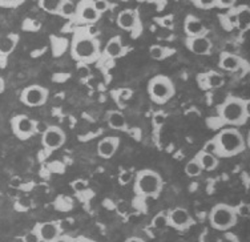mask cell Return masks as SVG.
Segmentation results:
<instances>
[{"label":"cell","mask_w":250,"mask_h":242,"mask_svg":"<svg viewBox=\"0 0 250 242\" xmlns=\"http://www.w3.org/2000/svg\"><path fill=\"white\" fill-rule=\"evenodd\" d=\"M71 55L79 64H92L100 58V41L96 36L88 34L87 29H80L73 34Z\"/></svg>","instance_id":"1"},{"label":"cell","mask_w":250,"mask_h":242,"mask_svg":"<svg viewBox=\"0 0 250 242\" xmlns=\"http://www.w3.org/2000/svg\"><path fill=\"white\" fill-rule=\"evenodd\" d=\"M217 159H229L241 155L246 149V142L244 136L236 128H225L217 133L212 139Z\"/></svg>","instance_id":"2"},{"label":"cell","mask_w":250,"mask_h":242,"mask_svg":"<svg viewBox=\"0 0 250 242\" xmlns=\"http://www.w3.org/2000/svg\"><path fill=\"white\" fill-rule=\"evenodd\" d=\"M218 120L230 128L246 124L249 119V101L237 96H230L217 108Z\"/></svg>","instance_id":"3"},{"label":"cell","mask_w":250,"mask_h":242,"mask_svg":"<svg viewBox=\"0 0 250 242\" xmlns=\"http://www.w3.org/2000/svg\"><path fill=\"white\" fill-rule=\"evenodd\" d=\"M164 181L159 172L153 169H141L135 176L133 190L143 199H156L163 190Z\"/></svg>","instance_id":"4"},{"label":"cell","mask_w":250,"mask_h":242,"mask_svg":"<svg viewBox=\"0 0 250 242\" xmlns=\"http://www.w3.org/2000/svg\"><path fill=\"white\" fill-rule=\"evenodd\" d=\"M236 210L234 206L228 203H217L209 213V223L213 230L217 232H226L237 223Z\"/></svg>","instance_id":"5"},{"label":"cell","mask_w":250,"mask_h":242,"mask_svg":"<svg viewBox=\"0 0 250 242\" xmlns=\"http://www.w3.org/2000/svg\"><path fill=\"white\" fill-rule=\"evenodd\" d=\"M176 88L172 80L164 75H157L153 79H150L148 82V95L150 100L159 105L167 104V102L174 96Z\"/></svg>","instance_id":"6"},{"label":"cell","mask_w":250,"mask_h":242,"mask_svg":"<svg viewBox=\"0 0 250 242\" xmlns=\"http://www.w3.org/2000/svg\"><path fill=\"white\" fill-rule=\"evenodd\" d=\"M116 23L123 31L130 32L133 38H137L143 31V24H141L139 11L137 10L126 8V10L120 11L119 15H117Z\"/></svg>","instance_id":"7"},{"label":"cell","mask_w":250,"mask_h":242,"mask_svg":"<svg viewBox=\"0 0 250 242\" xmlns=\"http://www.w3.org/2000/svg\"><path fill=\"white\" fill-rule=\"evenodd\" d=\"M48 89L42 85H29L20 93V101L31 108H38L44 105L48 100Z\"/></svg>","instance_id":"8"},{"label":"cell","mask_w":250,"mask_h":242,"mask_svg":"<svg viewBox=\"0 0 250 242\" xmlns=\"http://www.w3.org/2000/svg\"><path fill=\"white\" fill-rule=\"evenodd\" d=\"M35 124L36 121L32 120L27 115H18L11 119V129L14 132V135L21 141L28 140L32 136L36 135Z\"/></svg>","instance_id":"9"},{"label":"cell","mask_w":250,"mask_h":242,"mask_svg":"<svg viewBox=\"0 0 250 242\" xmlns=\"http://www.w3.org/2000/svg\"><path fill=\"white\" fill-rule=\"evenodd\" d=\"M65 139H67L65 133L60 126L49 125L48 129L42 135V144H43L44 149L53 152L65 144Z\"/></svg>","instance_id":"10"},{"label":"cell","mask_w":250,"mask_h":242,"mask_svg":"<svg viewBox=\"0 0 250 242\" xmlns=\"http://www.w3.org/2000/svg\"><path fill=\"white\" fill-rule=\"evenodd\" d=\"M168 221L169 226L176 230H187L194 223L192 214L185 208H174L169 210Z\"/></svg>","instance_id":"11"},{"label":"cell","mask_w":250,"mask_h":242,"mask_svg":"<svg viewBox=\"0 0 250 242\" xmlns=\"http://www.w3.org/2000/svg\"><path fill=\"white\" fill-rule=\"evenodd\" d=\"M40 242H52L62 236V223L59 221H45L35 225Z\"/></svg>","instance_id":"12"},{"label":"cell","mask_w":250,"mask_h":242,"mask_svg":"<svg viewBox=\"0 0 250 242\" xmlns=\"http://www.w3.org/2000/svg\"><path fill=\"white\" fill-rule=\"evenodd\" d=\"M100 19V15L97 14L96 10L93 8L92 1L89 0H84L76 4V15H75V20L77 23H83V24H95L97 20Z\"/></svg>","instance_id":"13"},{"label":"cell","mask_w":250,"mask_h":242,"mask_svg":"<svg viewBox=\"0 0 250 242\" xmlns=\"http://www.w3.org/2000/svg\"><path fill=\"white\" fill-rule=\"evenodd\" d=\"M187 48L194 55L198 56H205L212 52L213 44L212 40L208 36H200V38H187L185 40Z\"/></svg>","instance_id":"14"},{"label":"cell","mask_w":250,"mask_h":242,"mask_svg":"<svg viewBox=\"0 0 250 242\" xmlns=\"http://www.w3.org/2000/svg\"><path fill=\"white\" fill-rule=\"evenodd\" d=\"M184 31L187 34V38H200V36H208V29L204 25L201 19H198L194 15H188L184 20Z\"/></svg>","instance_id":"15"},{"label":"cell","mask_w":250,"mask_h":242,"mask_svg":"<svg viewBox=\"0 0 250 242\" xmlns=\"http://www.w3.org/2000/svg\"><path fill=\"white\" fill-rule=\"evenodd\" d=\"M197 82L202 89H217L225 84V76L216 71H209L197 75Z\"/></svg>","instance_id":"16"},{"label":"cell","mask_w":250,"mask_h":242,"mask_svg":"<svg viewBox=\"0 0 250 242\" xmlns=\"http://www.w3.org/2000/svg\"><path fill=\"white\" fill-rule=\"evenodd\" d=\"M119 145H120L119 137H116V136L104 137L97 144V155L100 156L101 159H111L119 149Z\"/></svg>","instance_id":"17"},{"label":"cell","mask_w":250,"mask_h":242,"mask_svg":"<svg viewBox=\"0 0 250 242\" xmlns=\"http://www.w3.org/2000/svg\"><path fill=\"white\" fill-rule=\"evenodd\" d=\"M249 7L248 5H241L236 11H233L228 18L231 25H236L237 28L241 31H248L249 29V23H250V12Z\"/></svg>","instance_id":"18"},{"label":"cell","mask_w":250,"mask_h":242,"mask_svg":"<svg viewBox=\"0 0 250 242\" xmlns=\"http://www.w3.org/2000/svg\"><path fill=\"white\" fill-rule=\"evenodd\" d=\"M128 48L124 47V44L121 41L120 36H113L111 39L108 40V43L105 44V48H104V56L106 59H111V60H115V59L123 58L125 54H126Z\"/></svg>","instance_id":"19"},{"label":"cell","mask_w":250,"mask_h":242,"mask_svg":"<svg viewBox=\"0 0 250 242\" xmlns=\"http://www.w3.org/2000/svg\"><path fill=\"white\" fill-rule=\"evenodd\" d=\"M244 64V60L236 54H224L220 56V68L224 69V71H228V72H236L238 71Z\"/></svg>","instance_id":"20"},{"label":"cell","mask_w":250,"mask_h":242,"mask_svg":"<svg viewBox=\"0 0 250 242\" xmlns=\"http://www.w3.org/2000/svg\"><path fill=\"white\" fill-rule=\"evenodd\" d=\"M19 43V35L8 34L0 38V58H7L14 52Z\"/></svg>","instance_id":"21"},{"label":"cell","mask_w":250,"mask_h":242,"mask_svg":"<svg viewBox=\"0 0 250 242\" xmlns=\"http://www.w3.org/2000/svg\"><path fill=\"white\" fill-rule=\"evenodd\" d=\"M194 159L198 161V164L201 165L202 170H208V172L214 170L218 166V164H220V160L217 159L216 156L207 153L205 150H200Z\"/></svg>","instance_id":"22"},{"label":"cell","mask_w":250,"mask_h":242,"mask_svg":"<svg viewBox=\"0 0 250 242\" xmlns=\"http://www.w3.org/2000/svg\"><path fill=\"white\" fill-rule=\"evenodd\" d=\"M106 122L115 131H125L126 129V119L124 113L120 111H109L106 115Z\"/></svg>","instance_id":"23"},{"label":"cell","mask_w":250,"mask_h":242,"mask_svg":"<svg viewBox=\"0 0 250 242\" xmlns=\"http://www.w3.org/2000/svg\"><path fill=\"white\" fill-rule=\"evenodd\" d=\"M58 15H60L64 19H75L76 4L73 1H71V0H62V4H60Z\"/></svg>","instance_id":"24"},{"label":"cell","mask_w":250,"mask_h":242,"mask_svg":"<svg viewBox=\"0 0 250 242\" xmlns=\"http://www.w3.org/2000/svg\"><path fill=\"white\" fill-rule=\"evenodd\" d=\"M60 4H62V0H42V1H39V7L51 15H58Z\"/></svg>","instance_id":"25"},{"label":"cell","mask_w":250,"mask_h":242,"mask_svg":"<svg viewBox=\"0 0 250 242\" xmlns=\"http://www.w3.org/2000/svg\"><path fill=\"white\" fill-rule=\"evenodd\" d=\"M152 228L159 229V230H163L167 226H169V221H168V212H160L152 218Z\"/></svg>","instance_id":"26"},{"label":"cell","mask_w":250,"mask_h":242,"mask_svg":"<svg viewBox=\"0 0 250 242\" xmlns=\"http://www.w3.org/2000/svg\"><path fill=\"white\" fill-rule=\"evenodd\" d=\"M172 51L169 48H165L163 45H152L149 48V55L150 58L154 59V60H164V59H167L169 56Z\"/></svg>","instance_id":"27"},{"label":"cell","mask_w":250,"mask_h":242,"mask_svg":"<svg viewBox=\"0 0 250 242\" xmlns=\"http://www.w3.org/2000/svg\"><path fill=\"white\" fill-rule=\"evenodd\" d=\"M184 170H185V173L189 177H198L204 172L201 165L198 164V161L196 159H192L190 161H188V164L185 165V169Z\"/></svg>","instance_id":"28"},{"label":"cell","mask_w":250,"mask_h":242,"mask_svg":"<svg viewBox=\"0 0 250 242\" xmlns=\"http://www.w3.org/2000/svg\"><path fill=\"white\" fill-rule=\"evenodd\" d=\"M198 242H221V238L213 229H204V232L200 234Z\"/></svg>","instance_id":"29"},{"label":"cell","mask_w":250,"mask_h":242,"mask_svg":"<svg viewBox=\"0 0 250 242\" xmlns=\"http://www.w3.org/2000/svg\"><path fill=\"white\" fill-rule=\"evenodd\" d=\"M92 5H93V8L96 10V12L99 15L105 14L106 11L111 8V4H109V1H106V0H93L92 1Z\"/></svg>","instance_id":"30"},{"label":"cell","mask_w":250,"mask_h":242,"mask_svg":"<svg viewBox=\"0 0 250 242\" xmlns=\"http://www.w3.org/2000/svg\"><path fill=\"white\" fill-rule=\"evenodd\" d=\"M234 210H236L237 217H242V218H248L250 214V206L249 203L242 202L240 205L234 206Z\"/></svg>","instance_id":"31"},{"label":"cell","mask_w":250,"mask_h":242,"mask_svg":"<svg viewBox=\"0 0 250 242\" xmlns=\"http://www.w3.org/2000/svg\"><path fill=\"white\" fill-rule=\"evenodd\" d=\"M194 5L201 10H212L217 8V0H196Z\"/></svg>","instance_id":"32"},{"label":"cell","mask_w":250,"mask_h":242,"mask_svg":"<svg viewBox=\"0 0 250 242\" xmlns=\"http://www.w3.org/2000/svg\"><path fill=\"white\" fill-rule=\"evenodd\" d=\"M72 189L76 192V193H83V192H85L88 189V182L85 180L83 179H77L75 181H72V184H71Z\"/></svg>","instance_id":"33"},{"label":"cell","mask_w":250,"mask_h":242,"mask_svg":"<svg viewBox=\"0 0 250 242\" xmlns=\"http://www.w3.org/2000/svg\"><path fill=\"white\" fill-rule=\"evenodd\" d=\"M132 179H133V173L130 170H123L120 175H119V181H120L121 185L129 184Z\"/></svg>","instance_id":"34"},{"label":"cell","mask_w":250,"mask_h":242,"mask_svg":"<svg viewBox=\"0 0 250 242\" xmlns=\"http://www.w3.org/2000/svg\"><path fill=\"white\" fill-rule=\"evenodd\" d=\"M165 121H167V115L164 113V112H157V113H154L153 115V124L157 128L160 126H163L165 124Z\"/></svg>","instance_id":"35"},{"label":"cell","mask_w":250,"mask_h":242,"mask_svg":"<svg viewBox=\"0 0 250 242\" xmlns=\"http://www.w3.org/2000/svg\"><path fill=\"white\" fill-rule=\"evenodd\" d=\"M21 240H23V242H40V238H39L38 233H36L35 229L29 230L28 233H25Z\"/></svg>","instance_id":"36"},{"label":"cell","mask_w":250,"mask_h":242,"mask_svg":"<svg viewBox=\"0 0 250 242\" xmlns=\"http://www.w3.org/2000/svg\"><path fill=\"white\" fill-rule=\"evenodd\" d=\"M234 0H217V8H233Z\"/></svg>","instance_id":"37"},{"label":"cell","mask_w":250,"mask_h":242,"mask_svg":"<svg viewBox=\"0 0 250 242\" xmlns=\"http://www.w3.org/2000/svg\"><path fill=\"white\" fill-rule=\"evenodd\" d=\"M48 124H45L43 121H36V124H35V131H36V133H42V135H43L44 132L48 129Z\"/></svg>","instance_id":"38"},{"label":"cell","mask_w":250,"mask_h":242,"mask_svg":"<svg viewBox=\"0 0 250 242\" xmlns=\"http://www.w3.org/2000/svg\"><path fill=\"white\" fill-rule=\"evenodd\" d=\"M23 3V1H3L0 0V7H4V8H14V7H18Z\"/></svg>","instance_id":"39"},{"label":"cell","mask_w":250,"mask_h":242,"mask_svg":"<svg viewBox=\"0 0 250 242\" xmlns=\"http://www.w3.org/2000/svg\"><path fill=\"white\" fill-rule=\"evenodd\" d=\"M79 73H80V78H88V76L91 75L88 67L87 65H84V64H79Z\"/></svg>","instance_id":"40"},{"label":"cell","mask_w":250,"mask_h":242,"mask_svg":"<svg viewBox=\"0 0 250 242\" xmlns=\"http://www.w3.org/2000/svg\"><path fill=\"white\" fill-rule=\"evenodd\" d=\"M52 242H75V237H71L68 234H62L60 237H58Z\"/></svg>","instance_id":"41"},{"label":"cell","mask_w":250,"mask_h":242,"mask_svg":"<svg viewBox=\"0 0 250 242\" xmlns=\"http://www.w3.org/2000/svg\"><path fill=\"white\" fill-rule=\"evenodd\" d=\"M163 23H161V25H163L164 28H172L173 27V24H172V16H168V18H163V20H161Z\"/></svg>","instance_id":"42"},{"label":"cell","mask_w":250,"mask_h":242,"mask_svg":"<svg viewBox=\"0 0 250 242\" xmlns=\"http://www.w3.org/2000/svg\"><path fill=\"white\" fill-rule=\"evenodd\" d=\"M75 242H96L93 241V240H91V238H87V237H76L75 238Z\"/></svg>","instance_id":"43"},{"label":"cell","mask_w":250,"mask_h":242,"mask_svg":"<svg viewBox=\"0 0 250 242\" xmlns=\"http://www.w3.org/2000/svg\"><path fill=\"white\" fill-rule=\"evenodd\" d=\"M125 242H145L143 238L140 237H129L125 240Z\"/></svg>","instance_id":"44"},{"label":"cell","mask_w":250,"mask_h":242,"mask_svg":"<svg viewBox=\"0 0 250 242\" xmlns=\"http://www.w3.org/2000/svg\"><path fill=\"white\" fill-rule=\"evenodd\" d=\"M11 185H12V186H20V185H21V181H20V179H14L12 180V182H11Z\"/></svg>","instance_id":"45"},{"label":"cell","mask_w":250,"mask_h":242,"mask_svg":"<svg viewBox=\"0 0 250 242\" xmlns=\"http://www.w3.org/2000/svg\"><path fill=\"white\" fill-rule=\"evenodd\" d=\"M4 88H5V84H4V80L0 78V93L4 92Z\"/></svg>","instance_id":"46"}]
</instances>
